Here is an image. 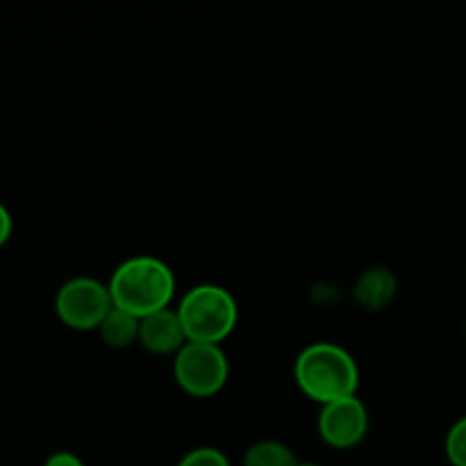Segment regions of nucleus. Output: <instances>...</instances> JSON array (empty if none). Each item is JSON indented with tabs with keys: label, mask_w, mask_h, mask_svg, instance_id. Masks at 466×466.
<instances>
[{
	"label": "nucleus",
	"mask_w": 466,
	"mask_h": 466,
	"mask_svg": "<svg viewBox=\"0 0 466 466\" xmlns=\"http://www.w3.org/2000/svg\"><path fill=\"white\" fill-rule=\"evenodd\" d=\"M446 458L453 466H466V417L455 421L446 435Z\"/></svg>",
	"instance_id": "11"
},
{
	"label": "nucleus",
	"mask_w": 466,
	"mask_h": 466,
	"mask_svg": "<svg viewBox=\"0 0 466 466\" xmlns=\"http://www.w3.org/2000/svg\"><path fill=\"white\" fill-rule=\"evenodd\" d=\"M112 308L109 287L89 276L71 278L55 296V312L59 321L77 332L98 330Z\"/></svg>",
	"instance_id": "5"
},
{
	"label": "nucleus",
	"mask_w": 466,
	"mask_h": 466,
	"mask_svg": "<svg viewBox=\"0 0 466 466\" xmlns=\"http://www.w3.org/2000/svg\"><path fill=\"white\" fill-rule=\"evenodd\" d=\"M177 317L185 328L187 341L221 344L235 332L239 308L235 296L218 285H198L182 296Z\"/></svg>",
	"instance_id": "3"
},
{
	"label": "nucleus",
	"mask_w": 466,
	"mask_h": 466,
	"mask_svg": "<svg viewBox=\"0 0 466 466\" xmlns=\"http://www.w3.org/2000/svg\"><path fill=\"white\" fill-rule=\"evenodd\" d=\"M396 291H399V280L394 273L385 267H373L358 278L353 296L364 309L380 312L396 299Z\"/></svg>",
	"instance_id": "8"
},
{
	"label": "nucleus",
	"mask_w": 466,
	"mask_h": 466,
	"mask_svg": "<svg viewBox=\"0 0 466 466\" xmlns=\"http://www.w3.org/2000/svg\"><path fill=\"white\" fill-rule=\"evenodd\" d=\"M12 228H14L12 214H9V209L0 203V246L7 244V239L12 237Z\"/></svg>",
	"instance_id": "14"
},
{
	"label": "nucleus",
	"mask_w": 466,
	"mask_h": 466,
	"mask_svg": "<svg viewBox=\"0 0 466 466\" xmlns=\"http://www.w3.org/2000/svg\"><path fill=\"white\" fill-rule=\"evenodd\" d=\"M107 287L114 308L144 319L171 305L176 276L162 259L153 255H135L118 264Z\"/></svg>",
	"instance_id": "1"
},
{
	"label": "nucleus",
	"mask_w": 466,
	"mask_h": 466,
	"mask_svg": "<svg viewBox=\"0 0 466 466\" xmlns=\"http://www.w3.org/2000/svg\"><path fill=\"white\" fill-rule=\"evenodd\" d=\"M139 326L141 319L132 317V314L123 312L118 308H112V312L100 323L98 335L109 349L123 350L135 344V341H139Z\"/></svg>",
	"instance_id": "9"
},
{
	"label": "nucleus",
	"mask_w": 466,
	"mask_h": 466,
	"mask_svg": "<svg viewBox=\"0 0 466 466\" xmlns=\"http://www.w3.org/2000/svg\"><path fill=\"white\" fill-rule=\"evenodd\" d=\"M244 466H299V460L294 451L282 441L264 440L246 451Z\"/></svg>",
	"instance_id": "10"
},
{
	"label": "nucleus",
	"mask_w": 466,
	"mask_h": 466,
	"mask_svg": "<svg viewBox=\"0 0 466 466\" xmlns=\"http://www.w3.org/2000/svg\"><path fill=\"white\" fill-rule=\"evenodd\" d=\"M44 466H85L76 453H68V451H59V453H53L48 460H46Z\"/></svg>",
	"instance_id": "13"
},
{
	"label": "nucleus",
	"mask_w": 466,
	"mask_h": 466,
	"mask_svg": "<svg viewBox=\"0 0 466 466\" xmlns=\"http://www.w3.org/2000/svg\"><path fill=\"white\" fill-rule=\"evenodd\" d=\"M177 466H230V460L212 446H200V449L189 451Z\"/></svg>",
	"instance_id": "12"
},
{
	"label": "nucleus",
	"mask_w": 466,
	"mask_h": 466,
	"mask_svg": "<svg viewBox=\"0 0 466 466\" xmlns=\"http://www.w3.org/2000/svg\"><path fill=\"white\" fill-rule=\"evenodd\" d=\"M139 344L153 355H177L187 344L185 328H182L177 309H162L150 317L141 319Z\"/></svg>",
	"instance_id": "7"
},
{
	"label": "nucleus",
	"mask_w": 466,
	"mask_h": 466,
	"mask_svg": "<svg viewBox=\"0 0 466 466\" xmlns=\"http://www.w3.org/2000/svg\"><path fill=\"white\" fill-rule=\"evenodd\" d=\"M230 364L226 353L217 344L187 341L173 360V376L177 387L196 399L217 396L226 387Z\"/></svg>",
	"instance_id": "4"
},
{
	"label": "nucleus",
	"mask_w": 466,
	"mask_h": 466,
	"mask_svg": "<svg viewBox=\"0 0 466 466\" xmlns=\"http://www.w3.org/2000/svg\"><path fill=\"white\" fill-rule=\"evenodd\" d=\"M299 466H319V464H299Z\"/></svg>",
	"instance_id": "15"
},
{
	"label": "nucleus",
	"mask_w": 466,
	"mask_h": 466,
	"mask_svg": "<svg viewBox=\"0 0 466 466\" xmlns=\"http://www.w3.org/2000/svg\"><path fill=\"white\" fill-rule=\"evenodd\" d=\"M319 435L332 449H353L367 437L369 410L358 396L321 405Z\"/></svg>",
	"instance_id": "6"
},
{
	"label": "nucleus",
	"mask_w": 466,
	"mask_h": 466,
	"mask_svg": "<svg viewBox=\"0 0 466 466\" xmlns=\"http://www.w3.org/2000/svg\"><path fill=\"white\" fill-rule=\"evenodd\" d=\"M296 385L319 405L355 396L360 385V369L344 346L317 341L300 350L294 364Z\"/></svg>",
	"instance_id": "2"
}]
</instances>
